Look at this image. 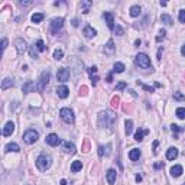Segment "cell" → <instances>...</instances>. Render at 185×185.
<instances>
[{"instance_id":"cell-1","label":"cell","mask_w":185,"mask_h":185,"mask_svg":"<svg viewBox=\"0 0 185 185\" xmlns=\"http://www.w3.org/2000/svg\"><path fill=\"white\" fill-rule=\"evenodd\" d=\"M116 124V114L112 110H104L98 114V126L101 129H107L112 132Z\"/></svg>"},{"instance_id":"cell-2","label":"cell","mask_w":185,"mask_h":185,"mask_svg":"<svg viewBox=\"0 0 185 185\" xmlns=\"http://www.w3.org/2000/svg\"><path fill=\"white\" fill-rule=\"evenodd\" d=\"M51 163H52V158H51L49 155H46V153L39 155L38 159H36V166H38V169L42 171V172H45V171L51 166Z\"/></svg>"},{"instance_id":"cell-3","label":"cell","mask_w":185,"mask_h":185,"mask_svg":"<svg viewBox=\"0 0 185 185\" xmlns=\"http://www.w3.org/2000/svg\"><path fill=\"white\" fill-rule=\"evenodd\" d=\"M135 64L139 67V68H151L152 70V64H151V58L143 54V52H140V54H137L136 58H135Z\"/></svg>"},{"instance_id":"cell-4","label":"cell","mask_w":185,"mask_h":185,"mask_svg":"<svg viewBox=\"0 0 185 185\" xmlns=\"http://www.w3.org/2000/svg\"><path fill=\"white\" fill-rule=\"evenodd\" d=\"M62 26H64V19L62 17H54L49 23V31H51L52 35H56L58 31L62 29Z\"/></svg>"},{"instance_id":"cell-5","label":"cell","mask_w":185,"mask_h":185,"mask_svg":"<svg viewBox=\"0 0 185 185\" xmlns=\"http://www.w3.org/2000/svg\"><path fill=\"white\" fill-rule=\"evenodd\" d=\"M38 137H39V133H38L35 129H28L23 133V140L28 143V145H32V143H35V142L38 140Z\"/></svg>"},{"instance_id":"cell-6","label":"cell","mask_w":185,"mask_h":185,"mask_svg":"<svg viewBox=\"0 0 185 185\" xmlns=\"http://www.w3.org/2000/svg\"><path fill=\"white\" fill-rule=\"evenodd\" d=\"M59 116H61L62 121H65V123H68V124H73L74 123V112L71 110V109H68V107L61 109Z\"/></svg>"},{"instance_id":"cell-7","label":"cell","mask_w":185,"mask_h":185,"mask_svg":"<svg viewBox=\"0 0 185 185\" xmlns=\"http://www.w3.org/2000/svg\"><path fill=\"white\" fill-rule=\"evenodd\" d=\"M49 78H51V74H49V71L42 73V75H40V80H39V82H38V85H36V90H38V91H43V90L48 87Z\"/></svg>"},{"instance_id":"cell-8","label":"cell","mask_w":185,"mask_h":185,"mask_svg":"<svg viewBox=\"0 0 185 185\" xmlns=\"http://www.w3.org/2000/svg\"><path fill=\"white\" fill-rule=\"evenodd\" d=\"M70 75H71V73H70L68 68H59L58 73H56V78H58V81H61V82H67V81L70 80Z\"/></svg>"},{"instance_id":"cell-9","label":"cell","mask_w":185,"mask_h":185,"mask_svg":"<svg viewBox=\"0 0 185 185\" xmlns=\"http://www.w3.org/2000/svg\"><path fill=\"white\" fill-rule=\"evenodd\" d=\"M62 151H64L65 153L74 155V153L77 152V148H75V145H74V143L68 142V140H65V142H62Z\"/></svg>"},{"instance_id":"cell-10","label":"cell","mask_w":185,"mask_h":185,"mask_svg":"<svg viewBox=\"0 0 185 185\" xmlns=\"http://www.w3.org/2000/svg\"><path fill=\"white\" fill-rule=\"evenodd\" d=\"M46 143H48L49 146H58L59 143H61V139L58 137V135H55V133H51V135H48L46 136Z\"/></svg>"},{"instance_id":"cell-11","label":"cell","mask_w":185,"mask_h":185,"mask_svg":"<svg viewBox=\"0 0 185 185\" xmlns=\"http://www.w3.org/2000/svg\"><path fill=\"white\" fill-rule=\"evenodd\" d=\"M15 45H16L17 54H23L25 51L28 49V45H26L25 39H22V38H17V39L15 40Z\"/></svg>"},{"instance_id":"cell-12","label":"cell","mask_w":185,"mask_h":185,"mask_svg":"<svg viewBox=\"0 0 185 185\" xmlns=\"http://www.w3.org/2000/svg\"><path fill=\"white\" fill-rule=\"evenodd\" d=\"M56 94H58L59 98H67L68 94H70V90H68L67 85H59V87L56 88Z\"/></svg>"},{"instance_id":"cell-13","label":"cell","mask_w":185,"mask_h":185,"mask_svg":"<svg viewBox=\"0 0 185 185\" xmlns=\"http://www.w3.org/2000/svg\"><path fill=\"white\" fill-rule=\"evenodd\" d=\"M104 19L106 22H107V26H109V29H112V31H114V17H113V15L110 13V12H104Z\"/></svg>"},{"instance_id":"cell-14","label":"cell","mask_w":185,"mask_h":185,"mask_svg":"<svg viewBox=\"0 0 185 185\" xmlns=\"http://www.w3.org/2000/svg\"><path fill=\"white\" fill-rule=\"evenodd\" d=\"M82 33H84V36H85V38H94V36H96L97 35V31L96 29H94V28H93V26H85V28H84V31H82Z\"/></svg>"},{"instance_id":"cell-15","label":"cell","mask_w":185,"mask_h":185,"mask_svg":"<svg viewBox=\"0 0 185 185\" xmlns=\"http://www.w3.org/2000/svg\"><path fill=\"white\" fill-rule=\"evenodd\" d=\"M15 132V123L13 121H7L4 129H3V136H10Z\"/></svg>"},{"instance_id":"cell-16","label":"cell","mask_w":185,"mask_h":185,"mask_svg":"<svg viewBox=\"0 0 185 185\" xmlns=\"http://www.w3.org/2000/svg\"><path fill=\"white\" fill-rule=\"evenodd\" d=\"M106 177H107V181H109V184L113 185L116 182V178H117V172L114 171V169H109L107 171V174H106Z\"/></svg>"},{"instance_id":"cell-17","label":"cell","mask_w":185,"mask_h":185,"mask_svg":"<svg viewBox=\"0 0 185 185\" xmlns=\"http://www.w3.org/2000/svg\"><path fill=\"white\" fill-rule=\"evenodd\" d=\"M35 88L36 87H35V82L33 81H26L23 84V87H22V91H23L25 94H28V93H32Z\"/></svg>"},{"instance_id":"cell-18","label":"cell","mask_w":185,"mask_h":185,"mask_svg":"<svg viewBox=\"0 0 185 185\" xmlns=\"http://www.w3.org/2000/svg\"><path fill=\"white\" fill-rule=\"evenodd\" d=\"M110 149H112V145L110 143H107L106 146H100L98 148V155L103 158V156H109L110 155Z\"/></svg>"},{"instance_id":"cell-19","label":"cell","mask_w":185,"mask_h":185,"mask_svg":"<svg viewBox=\"0 0 185 185\" xmlns=\"http://www.w3.org/2000/svg\"><path fill=\"white\" fill-rule=\"evenodd\" d=\"M91 6H93V1H88V0H84V1H81V3H80L81 12H82L84 15H87V13H88Z\"/></svg>"},{"instance_id":"cell-20","label":"cell","mask_w":185,"mask_h":185,"mask_svg":"<svg viewBox=\"0 0 185 185\" xmlns=\"http://www.w3.org/2000/svg\"><path fill=\"white\" fill-rule=\"evenodd\" d=\"M114 49H116V46H114V42H113V39H110L107 43H106V46H104V54H107V55H112L113 52H114Z\"/></svg>"},{"instance_id":"cell-21","label":"cell","mask_w":185,"mask_h":185,"mask_svg":"<svg viewBox=\"0 0 185 185\" xmlns=\"http://www.w3.org/2000/svg\"><path fill=\"white\" fill-rule=\"evenodd\" d=\"M177 156H178V149L177 148H169L168 151H166V158H168L169 161L177 159Z\"/></svg>"},{"instance_id":"cell-22","label":"cell","mask_w":185,"mask_h":185,"mask_svg":"<svg viewBox=\"0 0 185 185\" xmlns=\"http://www.w3.org/2000/svg\"><path fill=\"white\" fill-rule=\"evenodd\" d=\"M181 174H182V166H181V165H174V166L171 168V175L174 178L181 177Z\"/></svg>"},{"instance_id":"cell-23","label":"cell","mask_w":185,"mask_h":185,"mask_svg":"<svg viewBox=\"0 0 185 185\" xmlns=\"http://www.w3.org/2000/svg\"><path fill=\"white\" fill-rule=\"evenodd\" d=\"M149 133V130H143V129H137L136 133H135V140L136 142H142L143 140V136Z\"/></svg>"},{"instance_id":"cell-24","label":"cell","mask_w":185,"mask_h":185,"mask_svg":"<svg viewBox=\"0 0 185 185\" xmlns=\"http://www.w3.org/2000/svg\"><path fill=\"white\" fill-rule=\"evenodd\" d=\"M4 151H6V152H19L20 148H19L17 143H13V142H12V143H7V145L4 146Z\"/></svg>"},{"instance_id":"cell-25","label":"cell","mask_w":185,"mask_h":185,"mask_svg":"<svg viewBox=\"0 0 185 185\" xmlns=\"http://www.w3.org/2000/svg\"><path fill=\"white\" fill-rule=\"evenodd\" d=\"M129 158H130V161H137V159L140 158V151L136 149V148L132 149V151L129 152Z\"/></svg>"},{"instance_id":"cell-26","label":"cell","mask_w":185,"mask_h":185,"mask_svg":"<svg viewBox=\"0 0 185 185\" xmlns=\"http://www.w3.org/2000/svg\"><path fill=\"white\" fill-rule=\"evenodd\" d=\"M140 13H142V9H140V6H132V7H130V16H132V17L140 16Z\"/></svg>"},{"instance_id":"cell-27","label":"cell","mask_w":185,"mask_h":185,"mask_svg":"<svg viewBox=\"0 0 185 185\" xmlns=\"http://www.w3.org/2000/svg\"><path fill=\"white\" fill-rule=\"evenodd\" d=\"M10 87H13V80L12 78H4L1 81V90H7Z\"/></svg>"},{"instance_id":"cell-28","label":"cell","mask_w":185,"mask_h":185,"mask_svg":"<svg viewBox=\"0 0 185 185\" xmlns=\"http://www.w3.org/2000/svg\"><path fill=\"white\" fill-rule=\"evenodd\" d=\"M161 20H162V23H165L166 26H172V25H174V19L169 16V15H162Z\"/></svg>"},{"instance_id":"cell-29","label":"cell","mask_w":185,"mask_h":185,"mask_svg":"<svg viewBox=\"0 0 185 185\" xmlns=\"http://www.w3.org/2000/svg\"><path fill=\"white\" fill-rule=\"evenodd\" d=\"M82 169V163H81V161H74L73 163H71V171L73 172H78V171H81Z\"/></svg>"},{"instance_id":"cell-30","label":"cell","mask_w":185,"mask_h":185,"mask_svg":"<svg viewBox=\"0 0 185 185\" xmlns=\"http://www.w3.org/2000/svg\"><path fill=\"white\" fill-rule=\"evenodd\" d=\"M124 126H126V135H127V136H129L130 133H132V132H133V120H126L124 121Z\"/></svg>"},{"instance_id":"cell-31","label":"cell","mask_w":185,"mask_h":185,"mask_svg":"<svg viewBox=\"0 0 185 185\" xmlns=\"http://www.w3.org/2000/svg\"><path fill=\"white\" fill-rule=\"evenodd\" d=\"M43 17H45L43 13H35V15L32 16V22L33 23H40V22L43 20Z\"/></svg>"},{"instance_id":"cell-32","label":"cell","mask_w":185,"mask_h":185,"mask_svg":"<svg viewBox=\"0 0 185 185\" xmlns=\"http://www.w3.org/2000/svg\"><path fill=\"white\" fill-rule=\"evenodd\" d=\"M113 68H114V70H113V73H119V74H121L124 70H126V68H124V65L121 64V62H116Z\"/></svg>"},{"instance_id":"cell-33","label":"cell","mask_w":185,"mask_h":185,"mask_svg":"<svg viewBox=\"0 0 185 185\" xmlns=\"http://www.w3.org/2000/svg\"><path fill=\"white\" fill-rule=\"evenodd\" d=\"M171 130H172V133H175V135H174V139H178V133H179V132H182V127H179V126H178V124H171Z\"/></svg>"},{"instance_id":"cell-34","label":"cell","mask_w":185,"mask_h":185,"mask_svg":"<svg viewBox=\"0 0 185 185\" xmlns=\"http://www.w3.org/2000/svg\"><path fill=\"white\" fill-rule=\"evenodd\" d=\"M35 46L38 48V51H39V52H45V51H46V46H45V43H43V40H42V39L36 40Z\"/></svg>"},{"instance_id":"cell-35","label":"cell","mask_w":185,"mask_h":185,"mask_svg":"<svg viewBox=\"0 0 185 185\" xmlns=\"http://www.w3.org/2000/svg\"><path fill=\"white\" fill-rule=\"evenodd\" d=\"M175 114H177L178 119H185V107H178Z\"/></svg>"},{"instance_id":"cell-36","label":"cell","mask_w":185,"mask_h":185,"mask_svg":"<svg viewBox=\"0 0 185 185\" xmlns=\"http://www.w3.org/2000/svg\"><path fill=\"white\" fill-rule=\"evenodd\" d=\"M29 55H31V58H38V48L35 45L29 46Z\"/></svg>"},{"instance_id":"cell-37","label":"cell","mask_w":185,"mask_h":185,"mask_svg":"<svg viewBox=\"0 0 185 185\" xmlns=\"http://www.w3.org/2000/svg\"><path fill=\"white\" fill-rule=\"evenodd\" d=\"M137 85H140L142 88L145 90V91H149V93H153V87H151V85H146V84H143L142 81H136Z\"/></svg>"},{"instance_id":"cell-38","label":"cell","mask_w":185,"mask_h":185,"mask_svg":"<svg viewBox=\"0 0 185 185\" xmlns=\"http://www.w3.org/2000/svg\"><path fill=\"white\" fill-rule=\"evenodd\" d=\"M62 56H64V51L62 49H55L54 51V58L55 59H62Z\"/></svg>"},{"instance_id":"cell-39","label":"cell","mask_w":185,"mask_h":185,"mask_svg":"<svg viewBox=\"0 0 185 185\" xmlns=\"http://www.w3.org/2000/svg\"><path fill=\"white\" fill-rule=\"evenodd\" d=\"M113 32H114V35H119V36H120V35H123V33H124V31H123V28H121L120 25H116Z\"/></svg>"},{"instance_id":"cell-40","label":"cell","mask_w":185,"mask_h":185,"mask_svg":"<svg viewBox=\"0 0 185 185\" xmlns=\"http://www.w3.org/2000/svg\"><path fill=\"white\" fill-rule=\"evenodd\" d=\"M174 100H178V101H184L185 96L181 94V93H174Z\"/></svg>"},{"instance_id":"cell-41","label":"cell","mask_w":185,"mask_h":185,"mask_svg":"<svg viewBox=\"0 0 185 185\" xmlns=\"http://www.w3.org/2000/svg\"><path fill=\"white\" fill-rule=\"evenodd\" d=\"M119 103H120V97L116 96L112 98V106L113 107H119Z\"/></svg>"},{"instance_id":"cell-42","label":"cell","mask_w":185,"mask_h":185,"mask_svg":"<svg viewBox=\"0 0 185 185\" xmlns=\"http://www.w3.org/2000/svg\"><path fill=\"white\" fill-rule=\"evenodd\" d=\"M165 31H163V29H161V31H159V36H156V42H161L162 39H163V38H165Z\"/></svg>"},{"instance_id":"cell-43","label":"cell","mask_w":185,"mask_h":185,"mask_svg":"<svg viewBox=\"0 0 185 185\" xmlns=\"http://www.w3.org/2000/svg\"><path fill=\"white\" fill-rule=\"evenodd\" d=\"M179 22L185 23V10H184V9H182V10H179Z\"/></svg>"},{"instance_id":"cell-44","label":"cell","mask_w":185,"mask_h":185,"mask_svg":"<svg viewBox=\"0 0 185 185\" xmlns=\"http://www.w3.org/2000/svg\"><path fill=\"white\" fill-rule=\"evenodd\" d=\"M126 85H127V84H126L124 81H120V82H119V84L116 85V90H123V88H126Z\"/></svg>"},{"instance_id":"cell-45","label":"cell","mask_w":185,"mask_h":185,"mask_svg":"<svg viewBox=\"0 0 185 185\" xmlns=\"http://www.w3.org/2000/svg\"><path fill=\"white\" fill-rule=\"evenodd\" d=\"M6 46H7V39H6V38H3V39H1V49L4 51V49H6Z\"/></svg>"},{"instance_id":"cell-46","label":"cell","mask_w":185,"mask_h":185,"mask_svg":"<svg viewBox=\"0 0 185 185\" xmlns=\"http://www.w3.org/2000/svg\"><path fill=\"white\" fill-rule=\"evenodd\" d=\"M153 168H155V169H161V168H163V162H156V163L153 165Z\"/></svg>"},{"instance_id":"cell-47","label":"cell","mask_w":185,"mask_h":185,"mask_svg":"<svg viewBox=\"0 0 185 185\" xmlns=\"http://www.w3.org/2000/svg\"><path fill=\"white\" fill-rule=\"evenodd\" d=\"M19 4L20 6H32L33 1H19Z\"/></svg>"},{"instance_id":"cell-48","label":"cell","mask_w":185,"mask_h":185,"mask_svg":"<svg viewBox=\"0 0 185 185\" xmlns=\"http://www.w3.org/2000/svg\"><path fill=\"white\" fill-rule=\"evenodd\" d=\"M97 73V67H91V68H88V74L90 75H93V74Z\"/></svg>"},{"instance_id":"cell-49","label":"cell","mask_w":185,"mask_h":185,"mask_svg":"<svg viewBox=\"0 0 185 185\" xmlns=\"http://www.w3.org/2000/svg\"><path fill=\"white\" fill-rule=\"evenodd\" d=\"M158 145H159V142H158V140H155V142H153V153H155V155L158 153V151H156V148H158Z\"/></svg>"},{"instance_id":"cell-50","label":"cell","mask_w":185,"mask_h":185,"mask_svg":"<svg viewBox=\"0 0 185 185\" xmlns=\"http://www.w3.org/2000/svg\"><path fill=\"white\" fill-rule=\"evenodd\" d=\"M112 81H113V75L109 74V75H107V82H112Z\"/></svg>"},{"instance_id":"cell-51","label":"cell","mask_w":185,"mask_h":185,"mask_svg":"<svg viewBox=\"0 0 185 185\" xmlns=\"http://www.w3.org/2000/svg\"><path fill=\"white\" fill-rule=\"evenodd\" d=\"M88 151V140H85V145H84V152Z\"/></svg>"},{"instance_id":"cell-52","label":"cell","mask_w":185,"mask_h":185,"mask_svg":"<svg viewBox=\"0 0 185 185\" xmlns=\"http://www.w3.org/2000/svg\"><path fill=\"white\" fill-rule=\"evenodd\" d=\"M73 26H78V20H77V19H74L73 20Z\"/></svg>"},{"instance_id":"cell-53","label":"cell","mask_w":185,"mask_h":185,"mask_svg":"<svg viewBox=\"0 0 185 185\" xmlns=\"http://www.w3.org/2000/svg\"><path fill=\"white\" fill-rule=\"evenodd\" d=\"M142 181V177L140 175H136V182H140Z\"/></svg>"},{"instance_id":"cell-54","label":"cell","mask_w":185,"mask_h":185,"mask_svg":"<svg viewBox=\"0 0 185 185\" xmlns=\"http://www.w3.org/2000/svg\"><path fill=\"white\" fill-rule=\"evenodd\" d=\"M181 54H182V55L185 56V45H184V46H182V48H181Z\"/></svg>"},{"instance_id":"cell-55","label":"cell","mask_w":185,"mask_h":185,"mask_svg":"<svg viewBox=\"0 0 185 185\" xmlns=\"http://www.w3.org/2000/svg\"><path fill=\"white\" fill-rule=\"evenodd\" d=\"M140 43H142V42H140V39H136V42H135V45H136V46H139Z\"/></svg>"},{"instance_id":"cell-56","label":"cell","mask_w":185,"mask_h":185,"mask_svg":"<svg viewBox=\"0 0 185 185\" xmlns=\"http://www.w3.org/2000/svg\"><path fill=\"white\" fill-rule=\"evenodd\" d=\"M61 185H67V181H65V179H61Z\"/></svg>"},{"instance_id":"cell-57","label":"cell","mask_w":185,"mask_h":185,"mask_svg":"<svg viewBox=\"0 0 185 185\" xmlns=\"http://www.w3.org/2000/svg\"><path fill=\"white\" fill-rule=\"evenodd\" d=\"M181 185H185V182H184V184H181Z\"/></svg>"}]
</instances>
